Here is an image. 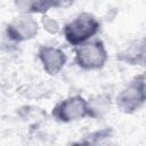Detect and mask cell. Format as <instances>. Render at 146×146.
<instances>
[{"mask_svg": "<svg viewBox=\"0 0 146 146\" xmlns=\"http://www.w3.org/2000/svg\"><path fill=\"white\" fill-rule=\"evenodd\" d=\"M100 29L99 21L90 13H82L63 27L65 40L71 46H80L95 36Z\"/></svg>", "mask_w": 146, "mask_h": 146, "instance_id": "1", "label": "cell"}, {"mask_svg": "<svg viewBox=\"0 0 146 146\" xmlns=\"http://www.w3.org/2000/svg\"><path fill=\"white\" fill-rule=\"evenodd\" d=\"M146 100L145 74L135 76L130 83L117 95L116 105L119 110L125 114H132L138 111Z\"/></svg>", "mask_w": 146, "mask_h": 146, "instance_id": "4", "label": "cell"}, {"mask_svg": "<svg viewBox=\"0 0 146 146\" xmlns=\"http://www.w3.org/2000/svg\"><path fill=\"white\" fill-rule=\"evenodd\" d=\"M51 115L56 121L67 123L84 117H92V112L88 100L81 95H74L59 102L52 108Z\"/></svg>", "mask_w": 146, "mask_h": 146, "instance_id": "3", "label": "cell"}, {"mask_svg": "<svg viewBox=\"0 0 146 146\" xmlns=\"http://www.w3.org/2000/svg\"><path fill=\"white\" fill-rule=\"evenodd\" d=\"M38 58L46 73L49 75L58 74L66 63L65 52L59 48L51 46H41L38 50Z\"/></svg>", "mask_w": 146, "mask_h": 146, "instance_id": "6", "label": "cell"}, {"mask_svg": "<svg viewBox=\"0 0 146 146\" xmlns=\"http://www.w3.org/2000/svg\"><path fill=\"white\" fill-rule=\"evenodd\" d=\"M111 135H112V130L108 128L95 131V132L90 133L89 136H87V138H90V140H87L84 144H97V143L102 141L103 139L111 137Z\"/></svg>", "mask_w": 146, "mask_h": 146, "instance_id": "9", "label": "cell"}, {"mask_svg": "<svg viewBox=\"0 0 146 146\" xmlns=\"http://www.w3.org/2000/svg\"><path fill=\"white\" fill-rule=\"evenodd\" d=\"M74 62L75 64L87 71L100 70L107 62V51L102 40L96 39L87 41L74 49Z\"/></svg>", "mask_w": 146, "mask_h": 146, "instance_id": "2", "label": "cell"}, {"mask_svg": "<svg viewBox=\"0 0 146 146\" xmlns=\"http://www.w3.org/2000/svg\"><path fill=\"white\" fill-rule=\"evenodd\" d=\"M75 0H49L50 7L54 8H68L74 3Z\"/></svg>", "mask_w": 146, "mask_h": 146, "instance_id": "11", "label": "cell"}, {"mask_svg": "<svg viewBox=\"0 0 146 146\" xmlns=\"http://www.w3.org/2000/svg\"><path fill=\"white\" fill-rule=\"evenodd\" d=\"M42 25L44 27V30L51 34H55L59 31V24L57 21H55L54 18L49 17V16H43L42 17Z\"/></svg>", "mask_w": 146, "mask_h": 146, "instance_id": "10", "label": "cell"}, {"mask_svg": "<svg viewBox=\"0 0 146 146\" xmlns=\"http://www.w3.org/2000/svg\"><path fill=\"white\" fill-rule=\"evenodd\" d=\"M39 32L38 22L29 14L15 17L6 27L7 36L15 42H23L33 39Z\"/></svg>", "mask_w": 146, "mask_h": 146, "instance_id": "5", "label": "cell"}, {"mask_svg": "<svg viewBox=\"0 0 146 146\" xmlns=\"http://www.w3.org/2000/svg\"><path fill=\"white\" fill-rule=\"evenodd\" d=\"M22 14H46L50 9L49 0H14Z\"/></svg>", "mask_w": 146, "mask_h": 146, "instance_id": "8", "label": "cell"}, {"mask_svg": "<svg viewBox=\"0 0 146 146\" xmlns=\"http://www.w3.org/2000/svg\"><path fill=\"white\" fill-rule=\"evenodd\" d=\"M116 59L129 65H144L145 63V40H135L122 51L117 52Z\"/></svg>", "mask_w": 146, "mask_h": 146, "instance_id": "7", "label": "cell"}]
</instances>
